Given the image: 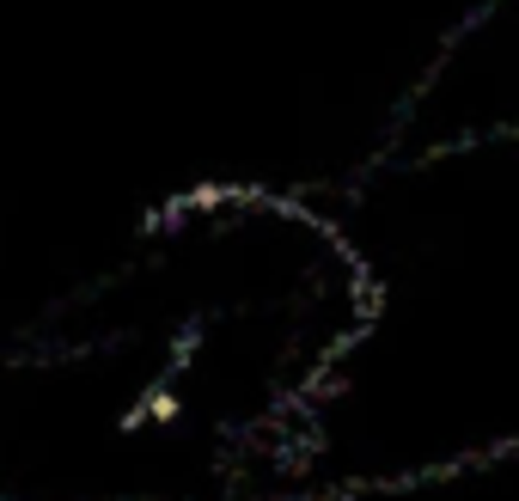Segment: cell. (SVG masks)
Returning a JSON list of instances; mask_svg holds the SVG:
<instances>
[{"mask_svg":"<svg viewBox=\"0 0 519 501\" xmlns=\"http://www.w3.org/2000/svg\"><path fill=\"white\" fill-rule=\"evenodd\" d=\"M360 275V324L305 398L281 501L428 483L519 453V129L385 147L312 196Z\"/></svg>","mask_w":519,"mask_h":501,"instance_id":"1","label":"cell"}]
</instances>
